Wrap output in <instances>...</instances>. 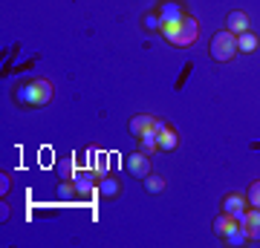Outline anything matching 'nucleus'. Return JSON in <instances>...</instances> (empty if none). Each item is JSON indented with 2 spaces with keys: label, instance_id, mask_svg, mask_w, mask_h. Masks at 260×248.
I'll use <instances>...</instances> for the list:
<instances>
[{
  "label": "nucleus",
  "instance_id": "1",
  "mask_svg": "<svg viewBox=\"0 0 260 248\" xmlns=\"http://www.w3.org/2000/svg\"><path fill=\"white\" fill-rule=\"evenodd\" d=\"M159 35L165 38L171 46H177V49H188L200 38V23H197L194 15H185V18H179V20H165L162 29H159Z\"/></svg>",
  "mask_w": 260,
  "mask_h": 248
},
{
  "label": "nucleus",
  "instance_id": "2",
  "mask_svg": "<svg viewBox=\"0 0 260 248\" xmlns=\"http://www.w3.org/2000/svg\"><path fill=\"white\" fill-rule=\"evenodd\" d=\"M52 95H55V87L47 78H29V81L18 84V90H15L20 107H44L52 101Z\"/></svg>",
  "mask_w": 260,
  "mask_h": 248
},
{
  "label": "nucleus",
  "instance_id": "3",
  "mask_svg": "<svg viewBox=\"0 0 260 248\" xmlns=\"http://www.w3.org/2000/svg\"><path fill=\"white\" fill-rule=\"evenodd\" d=\"M240 49H237V35H232L229 29H223V32H217V35L211 38V46H208V55H211V61H232L234 55H237Z\"/></svg>",
  "mask_w": 260,
  "mask_h": 248
},
{
  "label": "nucleus",
  "instance_id": "4",
  "mask_svg": "<svg viewBox=\"0 0 260 248\" xmlns=\"http://www.w3.org/2000/svg\"><path fill=\"white\" fill-rule=\"evenodd\" d=\"M237 225L246 231L249 242H260V208H251V211H243L240 217H234Z\"/></svg>",
  "mask_w": 260,
  "mask_h": 248
},
{
  "label": "nucleus",
  "instance_id": "5",
  "mask_svg": "<svg viewBox=\"0 0 260 248\" xmlns=\"http://www.w3.org/2000/svg\"><path fill=\"white\" fill-rule=\"evenodd\" d=\"M124 167H127V173L133 176V179H145L148 173H153V167H150V156H148V153H142V150L130 153L127 162H124Z\"/></svg>",
  "mask_w": 260,
  "mask_h": 248
},
{
  "label": "nucleus",
  "instance_id": "6",
  "mask_svg": "<svg viewBox=\"0 0 260 248\" xmlns=\"http://www.w3.org/2000/svg\"><path fill=\"white\" fill-rule=\"evenodd\" d=\"M70 182L75 185V191H78V196H93L95 191H99V182H95V170H75L73 179Z\"/></svg>",
  "mask_w": 260,
  "mask_h": 248
},
{
  "label": "nucleus",
  "instance_id": "7",
  "mask_svg": "<svg viewBox=\"0 0 260 248\" xmlns=\"http://www.w3.org/2000/svg\"><path fill=\"white\" fill-rule=\"evenodd\" d=\"M153 116L150 113H136L133 119H130V124H127V130H130V136H136L139 138L142 133H148V130H153Z\"/></svg>",
  "mask_w": 260,
  "mask_h": 248
},
{
  "label": "nucleus",
  "instance_id": "8",
  "mask_svg": "<svg viewBox=\"0 0 260 248\" xmlns=\"http://www.w3.org/2000/svg\"><path fill=\"white\" fill-rule=\"evenodd\" d=\"M225 29L232 32V35H243V32H249V15L246 12H229V18H225Z\"/></svg>",
  "mask_w": 260,
  "mask_h": 248
},
{
  "label": "nucleus",
  "instance_id": "9",
  "mask_svg": "<svg viewBox=\"0 0 260 248\" xmlns=\"http://www.w3.org/2000/svg\"><path fill=\"white\" fill-rule=\"evenodd\" d=\"M156 141H159V150H168V153H171V150L179 147V133L171 127V124H165V127L156 133Z\"/></svg>",
  "mask_w": 260,
  "mask_h": 248
},
{
  "label": "nucleus",
  "instance_id": "10",
  "mask_svg": "<svg viewBox=\"0 0 260 248\" xmlns=\"http://www.w3.org/2000/svg\"><path fill=\"white\" fill-rule=\"evenodd\" d=\"M156 15L162 18V23H165V20L185 18V12H182V6H179V0H162V3H159V9H156Z\"/></svg>",
  "mask_w": 260,
  "mask_h": 248
},
{
  "label": "nucleus",
  "instance_id": "11",
  "mask_svg": "<svg viewBox=\"0 0 260 248\" xmlns=\"http://www.w3.org/2000/svg\"><path fill=\"white\" fill-rule=\"evenodd\" d=\"M237 228V220H234L232 214H220V217H214V234L217 237H225V234H232V231Z\"/></svg>",
  "mask_w": 260,
  "mask_h": 248
},
{
  "label": "nucleus",
  "instance_id": "12",
  "mask_svg": "<svg viewBox=\"0 0 260 248\" xmlns=\"http://www.w3.org/2000/svg\"><path fill=\"white\" fill-rule=\"evenodd\" d=\"M223 211L232 214V217H240L243 211H246V196H240V193H229L223 199Z\"/></svg>",
  "mask_w": 260,
  "mask_h": 248
},
{
  "label": "nucleus",
  "instance_id": "13",
  "mask_svg": "<svg viewBox=\"0 0 260 248\" xmlns=\"http://www.w3.org/2000/svg\"><path fill=\"white\" fill-rule=\"evenodd\" d=\"M121 193V185L113 179V176H102L99 179V196H104V199H116Z\"/></svg>",
  "mask_w": 260,
  "mask_h": 248
},
{
  "label": "nucleus",
  "instance_id": "14",
  "mask_svg": "<svg viewBox=\"0 0 260 248\" xmlns=\"http://www.w3.org/2000/svg\"><path fill=\"white\" fill-rule=\"evenodd\" d=\"M237 49L246 52V55L254 52V49H257V35H254V32H243V35H237Z\"/></svg>",
  "mask_w": 260,
  "mask_h": 248
},
{
  "label": "nucleus",
  "instance_id": "15",
  "mask_svg": "<svg viewBox=\"0 0 260 248\" xmlns=\"http://www.w3.org/2000/svg\"><path fill=\"white\" fill-rule=\"evenodd\" d=\"M139 150L142 153H153V150H159V141H156V133H153V130H148V133H142L139 136Z\"/></svg>",
  "mask_w": 260,
  "mask_h": 248
},
{
  "label": "nucleus",
  "instance_id": "16",
  "mask_svg": "<svg viewBox=\"0 0 260 248\" xmlns=\"http://www.w3.org/2000/svg\"><path fill=\"white\" fill-rule=\"evenodd\" d=\"M142 182H145V191H148V193H162V191H165V179L156 176V173H148Z\"/></svg>",
  "mask_w": 260,
  "mask_h": 248
},
{
  "label": "nucleus",
  "instance_id": "17",
  "mask_svg": "<svg viewBox=\"0 0 260 248\" xmlns=\"http://www.w3.org/2000/svg\"><path fill=\"white\" fill-rule=\"evenodd\" d=\"M223 239H225V245H243V242H249V237H246V231H243L240 225H237L232 234H225Z\"/></svg>",
  "mask_w": 260,
  "mask_h": 248
},
{
  "label": "nucleus",
  "instance_id": "18",
  "mask_svg": "<svg viewBox=\"0 0 260 248\" xmlns=\"http://www.w3.org/2000/svg\"><path fill=\"white\" fill-rule=\"evenodd\" d=\"M246 202L251 205V208H260V179L257 182L249 185V193H246Z\"/></svg>",
  "mask_w": 260,
  "mask_h": 248
},
{
  "label": "nucleus",
  "instance_id": "19",
  "mask_svg": "<svg viewBox=\"0 0 260 248\" xmlns=\"http://www.w3.org/2000/svg\"><path fill=\"white\" fill-rule=\"evenodd\" d=\"M73 196H78V191H75L73 182H64L61 188H58V199H73Z\"/></svg>",
  "mask_w": 260,
  "mask_h": 248
},
{
  "label": "nucleus",
  "instance_id": "20",
  "mask_svg": "<svg viewBox=\"0 0 260 248\" xmlns=\"http://www.w3.org/2000/svg\"><path fill=\"white\" fill-rule=\"evenodd\" d=\"M142 23H145V29H162V18H159L156 12H150V15H145V20H142Z\"/></svg>",
  "mask_w": 260,
  "mask_h": 248
},
{
  "label": "nucleus",
  "instance_id": "21",
  "mask_svg": "<svg viewBox=\"0 0 260 248\" xmlns=\"http://www.w3.org/2000/svg\"><path fill=\"white\" fill-rule=\"evenodd\" d=\"M58 170H61V176H64V179H73V165H70V162H61V167H58Z\"/></svg>",
  "mask_w": 260,
  "mask_h": 248
},
{
  "label": "nucleus",
  "instance_id": "22",
  "mask_svg": "<svg viewBox=\"0 0 260 248\" xmlns=\"http://www.w3.org/2000/svg\"><path fill=\"white\" fill-rule=\"evenodd\" d=\"M0 182H3V188H0V193H3V196H6V191H9V176H6V173H0Z\"/></svg>",
  "mask_w": 260,
  "mask_h": 248
}]
</instances>
